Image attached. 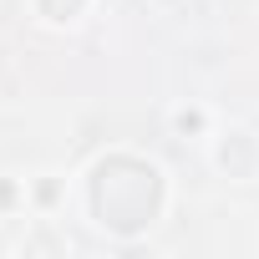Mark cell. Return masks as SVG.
Here are the masks:
<instances>
[{
    "instance_id": "1",
    "label": "cell",
    "mask_w": 259,
    "mask_h": 259,
    "mask_svg": "<svg viewBox=\"0 0 259 259\" xmlns=\"http://www.w3.org/2000/svg\"><path fill=\"white\" fill-rule=\"evenodd\" d=\"M66 6H76V0H66ZM46 11H51V16H61V0H46Z\"/></svg>"
}]
</instances>
